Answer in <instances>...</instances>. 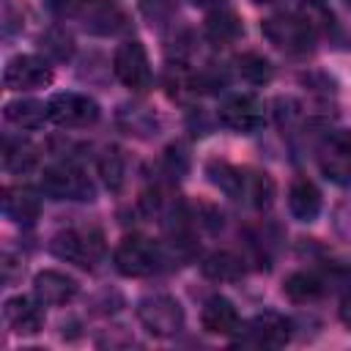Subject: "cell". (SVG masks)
I'll list each match as a JSON object with an SVG mask.
<instances>
[{"label":"cell","instance_id":"obj_1","mask_svg":"<svg viewBox=\"0 0 351 351\" xmlns=\"http://www.w3.org/2000/svg\"><path fill=\"white\" fill-rule=\"evenodd\" d=\"M211 184H217L228 197L247 203L252 208H269L274 200V184L266 173L258 170H241L228 162H208L206 167Z\"/></svg>","mask_w":351,"mask_h":351},{"label":"cell","instance_id":"obj_2","mask_svg":"<svg viewBox=\"0 0 351 351\" xmlns=\"http://www.w3.org/2000/svg\"><path fill=\"white\" fill-rule=\"evenodd\" d=\"M263 38L288 55H304L315 47V30L313 25L299 14H274L261 22Z\"/></svg>","mask_w":351,"mask_h":351},{"label":"cell","instance_id":"obj_3","mask_svg":"<svg viewBox=\"0 0 351 351\" xmlns=\"http://www.w3.org/2000/svg\"><path fill=\"white\" fill-rule=\"evenodd\" d=\"M49 250L60 261H69L80 269H93L104 255V236L99 228H69L49 241Z\"/></svg>","mask_w":351,"mask_h":351},{"label":"cell","instance_id":"obj_4","mask_svg":"<svg viewBox=\"0 0 351 351\" xmlns=\"http://www.w3.org/2000/svg\"><path fill=\"white\" fill-rule=\"evenodd\" d=\"M69 14L90 36H118L129 27V16L115 0H71Z\"/></svg>","mask_w":351,"mask_h":351},{"label":"cell","instance_id":"obj_5","mask_svg":"<svg viewBox=\"0 0 351 351\" xmlns=\"http://www.w3.org/2000/svg\"><path fill=\"white\" fill-rule=\"evenodd\" d=\"M41 192L52 200H93L96 189L90 184V178L85 176L82 167H77L74 162H55L49 167H44L41 173Z\"/></svg>","mask_w":351,"mask_h":351},{"label":"cell","instance_id":"obj_6","mask_svg":"<svg viewBox=\"0 0 351 351\" xmlns=\"http://www.w3.org/2000/svg\"><path fill=\"white\" fill-rule=\"evenodd\" d=\"M115 269L123 277H151L162 269L165 263V252L154 239L145 236H126L112 255Z\"/></svg>","mask_w":351,"mask_h":351},{"label":"cell","instance_id":"obj_7","mask_svg":"<svg viewBox=\"0 0 351 351\" xmlns=\"http://www.w3.org/2000/svg\"><path fill=\"white\" fill-rule=\"evenodd\" d=\"M137 318L154 337H173L184 329V310L170 293H151L140 299Z\"/></svg>","mask_w":351,"mask_h":351},{"label":"cell","instance_id":"obj_8","mask_svg":"<svg viewBox=\"0 0 351 351\" xmlns=\"http://www.w3.org/2000/svg\"><path fill=\"white\" fill-rule=\"evenodd\" d=\"M47 115L52 123H58L63 129H82V126H90L99 121V104L85 93L66 90V93L49 96Z\"/></svg>","mask_w":351,"mask_h":351},{"label":"cell","instance_id":"obj_9","mask_svg":"<svg viewBox=\"0 0 351 351\" xmlns=\"http://www.w3.org/2000/svg\"><path fill=\"white\" fill-rule=\"evenodd\" d=\"M318 167L332 184L351 186V129H337L321 140Z\"/></svg>","mask_w":351,"mask_h":351},{"label":"cell","instance_id":"obj_10","mask_svg":"<svg viewBox=\"0 0 351 351\" xmlns=\"http://www.w3.org/2000/svg\"><path fill=\"white\" fill-rule=\"evenodd\" d=\"M236 335V343L247 348H282L291 340V324L280 313H258Z\"/></svg>","mask_w":351,"mask_h":351},{"label":"cell","instance_id":"obj_11","mask_svg":"<svg viewBox=\"0 0 351 351\" xmlns=\"http://www.w3.org/2000/svg\"><path fill=\"white\" fill-rule=\"evenodd\" d=\"M112 71L129 90H148L151 88V63L145 47L140 41H123L112 55Z\"/></svg>","mask_w":351,"mask_h":351},{"label":"cell","instance_id":"obj_12","mask_svg":"<svg viewBox=\"0 0 351 351\" xmlns=\"http://www.w3.org/2000/svg\"><path fill=\"white\" fill-rule=\"evenodd\" d=\"M52 82V69L38 55H16L3 69V85L8 90H36Z\"/></svg>","mask_w":351,"mask_h":351},{"label":"cell","instance_id":"obj_13","mask_svg":"<svg viewBox=\"0 0 351 351\" xmlns=\"http://www.w3.org/2000/svg\"><path fill=\"white\" fill-rule=\"evenodd\" d=\"M219 121H222V126H228L233 132L252 134L263 123V104H261V99H255L250 93L228 96L219 104Z\"/></svg>","mask_w":351,"mask_h":351},{"label":"cell","instance_id":"obj_14","mask_svg":"<svg viewBox=\"0 0 351 351\" xmlns=\"http://www.w3.org/2000/svg\"><path fill=\"white\" fill-rule=\"evenodd\" d=\"M80 285L74 277H69L66 271H58V269H44L33 277V296L41 302V304H69L74 296H77Z\"/></svg>","mask_w":351,"mask_h":351},{"label":"cell","instance_id":"obj_15","mask_svg":"<svg viewBox=\"0 0 351 351\" xmlns=\"http://www.w3.org/2000/svg\"><path fill=\"white\" fill-rule=\"evenodd\" d=\"M44 304L38 299L30 296H11L3 307L5 324L16 332V335H36L44 326Z\"/></svg>","mask_w":351,"mask_h":351},{"label":"cell","instance_id":"obj_16","mask_svg":"<svg viewBox=\"0 0 351 351\" xmlns=\"http://www.w3.org/2000/svg\"><path fill=\"white\" fill-rule=\"evenodd\" d=\"M200 324L208 335H222V337H230L241 329V318H239V310L230 299L225 296H211L206 304H203V313H200Z\"/></svg>","mask_w":351,"mask_h":351},{"label":"cell","instance_id":"obj_17","mask_svg":"<svg viewBox=\"0 0 351 351\" xmlns=\"http://www.w3.org/2000/svg\"><path fill=\"white\" fill-rule=\"evenodd\" d=\"M3 214L16 225H33L41 214V200L27 186H5L3 189Z\"/></svg>","mask_w":351,"mask_h":351},{"label":"cell","instance_id":"obj_18","mask_svg":"<svg viewBox=\"0 0 351 351\" xmlns=\"http://www.w3.org/2000/svg\"><path fill=\"white\" fill-rule=\"evenodd\" d=\"M288 208L293 219L299 222H313L321 214V189L310 178H296L288 189Z\"/></svg>","mask_w":351,"mask_h":351},{"label":"cell","instance_id":"obj_19","mask_svg":"<svg viewBox=\"0 0 351 351\" xmlns=\"http://www.w3.org/2000/svg\"><path fill=\"white\" fill-rule=\"evenodd\" d=\"M324 291H326V285H324V280H321L315 271H293V274L285 280V285H282V293H285L291 302H296V304L315 302V299L324 296Z\"/></svg>","mask_w":351,"mask_h":351},{"label":"cell","instance_id":"obj_20","mask_svg":"<svg viewBox=\"0 0 351 351\" xmlns=\"http://www.w3.org/2000/svg\"><path fill=\"white\" fill-rule=\"evenodd\" d=\"M239 36H241V19L233 11L219 8V11L208 14V19H206V38L211 44L225 47V44H233Z\"/></svg>","mask_w":351,"mask_h":351},{"label":"cell","instance_id":"obj_21","mask_svg":"<svg viewBox=\"0 0 351 351\" xmlns=\"http://www.w3.org/2000/svg\"><path fill=\"white\" fill-rule=\"evenodd\" d=\"M200 269H203V274L208 280H217V282H233V280H239L244 274L241 258L233 255V252H228V250H219V252L206 255L203 263H200Z\"/></svg>","mask_w":351,"mask_h":351},{"label":"cell","instance_id":"obj_22","mask_svg":"<svg viewBox=\"0 0 351 351\" xmlns=\"http://www.w3.org/2000/svg\"><path fill=\"white\" fill-rule=\"evenodd\" d=\"M5 121L19 126V129H38L44 121H49L47 115V104L41 101H33V99H16V101H8L5 110H3Z\"/></svg>","mask_w":351,"mask_h":351},{"label":"cell","instance_id":"obj_23","mask_svg":"<svg viewBox=\"0 0 351 351\" xmlns=\"http://www.w3.org/2000/svg\"><path fill=\"white\" fill-rule=\"evenodd\" d=\"M33 165H36V148L27 140L5 137V143H3V167L8 173H25Z\"/></svg>","mask_w":351,"mask_h":351},{"label":"cell","instance_id":"obj_24","mask_svg":"<svg viewBox=\"0 0 351 351\" xmlns=\"http://www.w3.org/2000/svg\"><path fill=\"white\" fill-rule=\"evenodd\" d=\"M236 71L250 85H266L271 80V74H274L271 63L263 55H258V52H241L236 58Z\"/></svg>","mask_w":351,"mask_h":351},{"label":"cell","instance_id":"obj_25","mask_svg":"<svg viewBox=\"0 0 351 351\" xmlns=\"http://www.w3.org/2000/svg\"><path fill=\"white\" fill-rule=\"evenodd\" d=\"M99 176L104 181V186L110 192H118L123 186V178H126V159L118 148H107L101 156H99Z\"/></svg>","mask_w":351,"mask_h":351},{"label":"cell","instance_id":"obj_26","mask_svg":"<svg viewBox=\"0 0 351 351\" xmlns=\"http://www.w3.org/2000/svg\"><path fill=\"white\" fill-rule=\"evenodd\" d=\"M38 47H41V52L47 55V58H52V60H69L71 55H74V38H71V33L69 30H63V27H49L41 38H38Z\"/></svg>","mask_w":351,"mask_h":351},{"label":"cell","instance_id":"obj_27","mask_svg":"<svg viewBox=\"0 0 351 351\" xmlns=\"http://www.w3.org/2000/svg\"><path fill=\"white\" fill-rule=\"evenodd\" d=\"M123 115H129V123H126V129H129V134L134 132V134H148V132H156V118L151 115V112H145L143 107H126L123 110Z\"/></svg>","mask_w":351,"mask_h":351},{"label":"cell","instance_id":"obj_28","mask_svg":"<svg viewBox=\"0 0 351 351\" xmlns=\"http://www.w3.org/2000/svg\"><path fill=\"white\" fill-rule=\"evenodd\" d=\"M165 162H167V167H170V176H176V178H181L184 173H186V154H184V148L181 145H170L167 148V154H165Z\"/></svg>","mask_w":351,"mask_h":351},{"label":"cell","instance_id":"obj_29","mask_svg":"<svg viewBox=\"0 0 351 351\" xmlns=\"http://www.w3.org/2000/svg\"><path fill=\"white\" fill-rule=\"evenodd\" d=\"M337 315H340V321L351 329V288L343 293V299H340V307H337Z\"/></svg>","mask_w":351,"mask_h":351},{"label":"cell","instance_id":"obj_30","mask_svg":"<svg viewBox=\"0 0 351 351\" xmlns=\"http://www.w3.org/2000/svg\"><path fill=\"white\" fill-rule=\"evenodd\" d=\"M192 5H197V8H208V5H217V3H222V0H189Z\"/></svg>","mask_w":351,"mask_h":351},{"label":"cell","instance_id":"obj_31","mask_svg":"<svg viewBox=\"0 0 351 351\" xmlns=\"http://www.w3.org/2000/svg\"><path fill=\"white\" fill-rule=\"evenodd\" d=\"M304 3H310V5H321L324 0H304Z\"/></svg>","mask_w":351,"mask_h":351},{"label":"cell","instance_id":"obj_32","mask_svg":"<svg viewBox=\"0 0 351 351\" xmlns=\"http://www.w3.org/2000/svg\"><path fill=\"white\" fill-rule=\"evenodd\" d=\"M252 3H274V0H252Z\"/></svg>","mask_w":351,"mask_h":351},{"label":"cell","instance_id":"obj_33","mask_svg":"<svg viewBox=\"0 0 351 351\" xmlns=\"http://www.w3.org/2000/svg\"><path fill=\"white\" fill-rule=\"evenodd\" d=\"M346 3H348V5H351V0H346Z\"/></svg>","mask_w":351,"mask_h":351}]
</instances>
